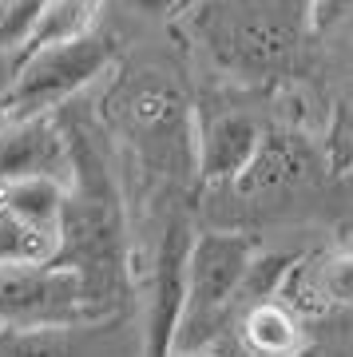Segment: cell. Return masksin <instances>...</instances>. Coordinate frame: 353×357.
Segmentation results:
<instances>
[{"instance_id": "obj_1", "label": "cell", "mask_w": 353, "mask_h": 357, "mask_svg": "<svg viewBox=\"0 0 353 357\" xmlns=\"http://www.w3.org/2000/svg\"><path fill=\"white\" fill-rule=\"evenodd\" d=\"M103 310L60 262H13L0 266V330H76L103 321Z\"/></svg>"}, {"instance_id": "obj_2", "label": "cell", "mask_w": 353, "mask_h": 357, "mask_svg": "<svg viewBox=\"0 0 353 357\" xmlns=\"http://www.w3.org/2000/svg\"><path fill=\"white\" fill-rule=\"evenodd\" d=\"M115 40L103 32H84L76 40L44 44V48H24V64L16 72V84L8 91L4 123L8 119H32L48 115L63 100H72L80 88H88L103 68L112 64Z\"/></svg>"}, {"instance_id": "obj_3", "label": "cell", "mask_w": 353, "mask_h": 357, "mask_svg": "<svg viewBox=\"0 0 353 357\" xmlns=\"http://www.w3.org/2000/svg\"><path fill=\"white\" fill-rule=\"evenodd\" d=\"M254 266V246L242 234H199L187 255V306L175 345L190 349L211 337L230 314V306L246 290V274Z\"/></svg>"}, {"instance_id": "obj_4", "label": "cell", "mask_w": 353, "mask_h": 357, "mask_svg": "<svg viewBox=\"0 0 353 357\" xmlns=\"http://www.w3.org/2000/svg\"><path fill=\"white\" fill-rule=\"evenodd\" d=\"M187 255H190V230L183 218L167 227L159 243V262H155V294L151 314H147V357H171L183 326V306H187Z\"/></svg>"}, {"instance_id": "obj_5", "label": "cell", "mask_w": 353, "mask_h": 357, "mask_svg": "<svg viewBox=\"0 0 353 357\" xmlns=\"http://www.w3.org/2000/svg\"><path fill=\"white\" fill-rule=\"evenodd\" d=\"M72 171V147L48 115L32 119H8L0 128V183L4 178H68Z\"/></svg>"}, {"instance_id": "obj_6", "label": "cell", "mask_w": 353, "mask_h": 357, "mask_svg": "<svg viewBox=\"0 0 353 357\" xmlns=\"http://www.w3.org/2000/svg\"><path fill=\"white\" fill-rule=\"evenodd\" d=\"M242 342L254 357H298L306 349V330L290 306L266 298V302H254L246 310Z\"/></svg>"}, {"instance_id": "obj_7", "label": "cell", "mask_w": 353, "mask_h": 357, "mask_svg": "<svg viewBox=\"0 0 353 357\" xmlns=\"http://www.w3.org/2000/svg\"><path fill=\"white\" fill-rule=\"evenodd\" d=\"M68 203V183L60 178H4L0 183V206L13 211L20 222L44 230V234H60V215Z\"/></svg>"}, {"instance_id": "obj_8", "label": "cell", "mask_w": 353, "mask_h": 357, "mask_svg": "<svg viewBox=\"0 0 353 357\" xmlns=\"http://www.w3.org/2000/svg\"><path fill=\"white\" fill-rule=\"evenodd\" d=\"M258 128H254L246 115H227L218 119L206 143H202V175L206 178H230V175H242L250 167L254 151H258Z\"/></svg>"}, {"instance_id": "obj_9", "label": "cell", "mask_w": 353, "mask_h": 357, "mask_svg": "<svg viewBox=\"0 0 353 357\" xmlns=\"http://www.w3.org/2000/svg\"><path fill=\"white\" fill-rule=\"evenodd\" d=\"M306 298H314L310 306H353V250H338V255L317 258L314 266L302 270L298 278Z\"/></svg>"}, {"instance_id": "obj_10", "label": "cell", "mask_w": 353, "mask_h": 357, "mask_svg": "<svg viewBox=\"0 0 353 357\" xmlns=\"http://www.w3.org/2000/svg\"><path fill=\"white\" fill-rule=\"evenodd\" d=\"M60 250V234H44V230L28 227L13 211L0 206V266L13 262H52Z\"/></svg>"}, {"instance_id": "obj_11", "label": "cell", "mask_w": 353, "mask_h": 357, "mask_svg": "<svg viewBox=\"0 0 353 357\" xmlns=\"http://www.w3.org/2000/svg\"><path fill=\"white\" fill-rule=\"evenodd\" d=\"M96 8H100V0H48L28 48H44V44H60V40H76L91 32Z\"/></svg>"}, {"instance_id": "obj_12", "label": "cell", "mask_w": 353, "mask_h": 357, "mask_svg": "<svg viewBox=\"0 0 353 357\" xmlns=\"http://www.w3.org/2000/svg\"><path fill=\"white\" fill-rule=\"evenodd\" d=\"M48 0H0V52H20L36 32Z\"/></svg>"}, {"instance_id": "obj_13", "label": "cell", "mask_w": 353, "mask_h": 357, "mask_svg": "<svg viewBox=\"0 0 353 357\" xmlns=\"http://www.w3.org/2000/svg\"><path fill=\"white\" fill-rule=\"evenodd\" d=\"M24 64V48L20 52H0V128H4V107H8V91L16 84V72Z\"/></svg>"}, {"instance_id": "obj_14", "label": "cell", "mask_w": 353, "mask_h": 357, "mask_svg": "<svg viewBox=\"0 0 353 357\" xmlns=\"http://www.w3.org/2000/svg\"><path fill=\"white\" fill-rule=\"evenodd\" d=\"M127 4H135L143 13H163V8H171V0H127Z\"/></svg>"}, {"instance_id": "obj_15", "label": "cell", "mask_w": 353, "mask_h": 357, "mask_svg": "<svg viewBox=\"0 0 353 357\" xmlns=\"http://www.w3.org/2000/svg\"><path fill=\"white\" fill-rule=\"evenodd\" d=\"M345 4H353V0H322V13L338 16V13H345Z\"/></svg>"}]
</instances>
